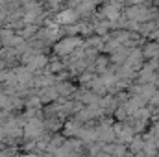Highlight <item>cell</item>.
Listing matches in <instances>:
<instances>
[{"instance_id": "cell-1", "label": "cell", "mask_w": 159, "mask_h": 157, "mask_svg": "<svg viewBox=\"0 0 159 157\" xmlns=\"http://www.w3.org/2000/svg\"><path fill=\"white\" fill-rule=\"evenodd\" d=\"M141 54L144 57H148V59H157L159 57V43H148Z\"/></svg>"}]
</instances>
